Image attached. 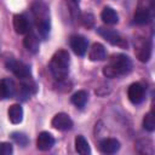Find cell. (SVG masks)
<instances>
[{"label":"cell","instance_id":"1","mask_svg":"<svg viewBox=\"0 0 155 155\" xmlns=\"http://www.w3.org/2000/svg\"><path fill=\"white\" fill-rule=\"evenodd\" d=\"M132 68H133V63L131 58L126 54L117 53L111 56V58L109 59V63L103 68V74L104 76L111 78V79L119 78L131 73Z\"/></svg>","mask_w":155,"mask_h":155},{"label":"cell","instance_id":"2","mask_svg":"<svg viewBox=\"0 0 155 155\" xmlns=\"http://www.w3.org/2000/svg\"><path fill=\"white\" fill-rule=\"evenodd\" d=\"M31 12L36 23V28L39 35L42 39H46L50 34L51 29V19H50V8L44 1H35L31 5Z\"/></svg>","mask_w":155,"mask_h":155},{"label":"cell","instance_id":"3","mask_svg":"<svg viewBox=\"0 0 155 155\" xmlns=\"http://www.w3.org/2000/svg\"><path fill=\"white\" fill-rule=\"evenodd\" d=\"M69 65H70V57L65 50H58L52 56L48 68L52 76L56 80H65L69 74Z\"/></svg>","mask_w":155,"mask_h":155},{"label":"cell","instance_id":"4","mask_svg":"<svg viewBox=\"0 0 155 155\" xmlns=\"http://www.w3.org/2000/svg\"><path fill=\"white\" fill-rule=\"evenodd\" d=\"M153 44L150 39L147 38H138L134 41V54L137 59L142 63H147L151 57Z\"/></svg>","mask_w":155,"mask_h":155},{"label":"cell","instance_id":"5","mask_svg":"<svg viewBox=\"0 0 155 155\" xmlns=\"http://www.w3.org/2000/svg\"><path fill=\"white\" fill-rule=\"evenodd\" d=\"M5 65H6V69L10 70L19 80L31 78V71H30L29 65H27L25 63H23L21 61H17L15 58H7Z\"/></svg>","mask_w":155,"mask_h":155},{"label":"cell","instance_id":"6","mask_svg":"<svg viewBox=\"0 0 155 155\" xmlns=\"http://www.w3.org/2000/svg\"><path fill=\"white\" fill-rule=\"evenodd\" d=\"M127 97L132 104H139L144 101L145 97V87L140 82H133L130 85L127 90Z\"/></svg>","mask_w":155,"mask_h":155},{"label":"cell","instance_id":"7","mask_svg":"<svg viewBox=\"0 0 155 155\" xmlns=\"http://www.w3.org/2000/svg\"><path fill=\"white\" fill-rule=\"evenodd\" d=\"M70 48L76 56H84L88 48V41L82 35H73L69 40Z\"/></svg>","mask_w":155,"mask_h":155},{"label":"cell","instance_id":"8","mask_svg":"<svg viewBox=\"0 0 155 155\" xmlns=\"http://www.w3.org/2000/svg\"><path fill=\"white\" fill-rule=\"evenodd\" d=\"M51 125L56 130L68 131V130H70L73 127V120L70 119V116L68 114H65V113H58V114H56L52 117Z\"/></svg>","mask_w":155,"mask_h":155},{"label":"cell","instance_id":"9","mask_svg":"<svg viewBox=\"0 0 155 155\" xmlns=\"http://www.w3.org/2000/svg\"><path fill=\"white\" fill-rule=\"evenodd\" d=\"M98 34L104 38L108 42H110L111 45H117V46H124V39L120 36V34L111 29V28H103V27H99L97 29Z\"/></svg>","mask_w":155,"mask_h":155},{"label":"cell","instance_id":"10","mask_svg":"<svg viewBox=\"0 0 155 155\" xmlns=\"http://www.w3.org/2000/svg\"><path fill=\"white\" fill-rule=\"evenodd\" d=\"M17 93V87L11 79H1L0 80V101L12 98Z\"/></svg>","mask_w":155,"mask_h":155},{"label":"cell","instance_id":"11","mask_svg":"<svg viewBox=\"0 0 155 155\" xmlns=\"http://www.w3.org/2000/svg\"><path fill=\"white\" fill-rule=\"evenodd\" d=\"M54 138L53 136L50 133V132H46V131H42L39 133L38 136V139H36V147L39 150L41 151H46V150H50L53 145H54Z\"/></svg>","mask_w":155,"mask_h":155},{"label":"cell","instance_id":"12","mask_svg":"<svg viewBox=\"0 0 155 155\" xmlns=\"http://www.w3.org/2000/svg\"><path fill=\"white\" fill-rule=\"evenodd\" d=\"M120 149V142L115 138H104L99 142V150L103 154H114Z\"/></svg>","mask_w":155,"mask_h":155},{"label":"cell","instance_id":"13","mask_svg":"<svg viewBox=\"0 0 155 155\" xmlns=\"http://www.w3.org/2000/svg\"><path fill=\"white\" fill-rule=\"evenodd\" d=\"M105 57H107V50H105L104 45H102L101 42H94L88 51L90 61H93V62L103 61V59H105Z\"/></svg>","mask_w":155,"mask_h":155},{"label":"cell","instance_id":"14","mask_svg":"<svg viewBox=\"0 0 155 155\" xmlns=\"http://www.w3.org/2000/svg\"><path fill=\"white\" fill-rule=\"evenodd\" d=\"M13 29L17 34H27L29 31V22L23 15L13 16Z\"/></svg>","mask_w":155,"mask_h":155},{"label":"cell","instance_id":"15","mask_svg":"<svg viewBox=\"0 0 155 155\" xmlns=\"http://www.w3.org/2000/svg\"><path fill=\"white\" fill-rule=\"evenodd\" d=\"M101 18L102 21L105 23V24H109V25H113V24H116L119 22V16L116 13V11L113 8V7H109V6H105L102 12H101Z\"/></svg>","mask_w":155,"mask_h":155},{"label":"cell","instance_id":"16","mask_svg":"<svg viewBox=\"0 0 155 155\" xmlns=\"http://www.w3.org/2000/svg\"><path fill=\"white\" fill-rule=\"evenodd\" d=\"M23 45L29 52L36 53L39 51V47H40V40L34 33H29L25 35V38L23 40Z\"/></svg>","mask_w":155,"mask_h":155},{"label":"cell","instance_id":"17","mask_svg":"<svg viewBox=\"0 0 155 155\" xmlns=\"http://www.w3.org/2000/svg\"><path fill=\"white\" fill-rule=\"evenodd\" d=\"M7 115H8V120L12 124L15 125L21 124L23 120V108L21 107V104H12L8 108Z\"/></svg>","mask_w":155,"mask_h":155},{"label":"cell","instance_id":"18","mask_svg":"<svg viewBox=\"0 0 155 155\" xmlns=\"http://www.w3.org/2000/svg\"><path fill=\"white\" fill-rule=\"evenodd\" d=\"M151 21V12L147 7H138L134 12V23L143 25Z\"/></svg>","mask_w":155,"mask_h":155},{"label":"cell","instance_id":"19","mask_svg":"<svg viewBox=\"0 0 155 155\" xmlns=\"http://www.w3.org/2000/svg\"><path fill=\"white\" fill-rule=\"evenodd\" d=\"M75 150L80 155H88V154H91V148L88 145V142L81 134L75 137Z\"/></svg>","mask_w":155,"mask_h":155},{"label":"cell","instance_id":"20","mask_svg":"<svg viewBox=\"0 0 155 155\" xmlns=\"http://www.w3.org/2000/svg\"><path fill=\"white\" fill-rule=\"evenodd\" d=\"M87 98H88L87 92L84 91V90H80V91L75 92V93L71 96L70 101H71V103H73L76 108L82 109V108L86 105V103H87Z\"/></svg>","mask_w":155,"mask_h":155},{"label":"cell","instance_id":"21","mask_svg":"<svg viewBox=\"0 0 155 155\" xmlns=\"http://www.w3.org/2000/svg\"><path fill=\"white\" fill-rule=\"evenodd\" d=\"M143 128L147 130L148 132H153L155 130V117H154L153 111H149L144 115V117H143Z\"/></svg>","mask_w":155,"mask_h":155},{"label":"cell","instance_id":"22","mask_svg":"<svg viewBox=\"0 0 155 155\" xmlns=\"http://www.w3.org/2000/svg\"><path fill=\"white\" fill-rule=\"evenodd\" d=\"M11 138L13 139L15 143L19 144L21 147H25L29 143V138L27 134L22 133V132H12L11 133Z\"/></svg>","mask_w":155,"mask_h":155},{"label":"cell","instance_id":"23","mask_svg":"<svg viewBox=\"0 0 155 155\" xmlns=\"http://www.w3.org/2000/svg\"><path fill=\"white\" fill-rule=\"evenodd\" d=\"M80 19H81L82 25L86 27V28H92L93 24H94V17H93L92 13H82Z\"/></svg>","mask_w":155,"mask_h":155},{"label":"cell","instance_id":"24","mask_svg":"<svg viewBox=\"0 0 155 155\" xmlns=\"http://www.w3.org/2000/svg\"><path fill=\"white\" fill-rule=\"evenodd\" d=\"M13 153V147L8 142H0V155H10Z\"/></svg>","mask_w":155,"mask_h":155},{"label":"cell","instance_id":"25","mask_svg":"<svg viewBox=\"0 0 155 155\" xmlns=\"http://www.w3.org/2000/svg\"><path fill=\"white\" fill-rule=\"evenodd\" d=\"M71 1H73V2H75V4H78V2L80 1V0H71Z\"/></svg>","mask_w":155,"mask_h":155}]
</instances>
